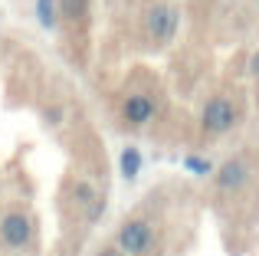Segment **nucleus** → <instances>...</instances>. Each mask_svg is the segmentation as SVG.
Returning <instances> with one entry per match:
<instances>
[{"label":"nucleus","mask_w":259,"mask_h":256,"mask_svg":"<svg viewBox=\"0 0 259 256\" xmlns=\"http://www.w3.org/2000/svg\"><path fill=\"white\" fill-rule=\"evenodd\" d=\"M158 115V102L148 92H128L121 99V122L132 128H148Z\"/></svg>","instance_id":"423d86ee"},{"label":"nucleus","mask_w":259,"mask_h":256,"mask_svg":"<svg viewBox=\"0 0 259 256\" xmlns=\"http://www.w3.org/2000/svg\"><path fill=\"white\" fill-rule=\"evenodd\" d=\"M89 13V0H59V17L63 20H82Z\"/></svg>","instance_id":"9d476101"},{"label":"nucleus","mask_w":259,"mask_h":256,"mask_svg":"<svg viewBox=\"0 0 259 256\" xmlns=\"http://www.w3.org/2000/svg\"><path fill=\"white\" fill-rule=\"evenodd\" d=\"M72 197H76V204H79V207H85L89 200L95 197V187H92V184H85V181H76V187H72Z\"/></svg>","instance_id":"f8f14e48"},{"label":"nucleus","mask_w":259,"mask_h":256,"mask_svg":"<svg viewBox=\"0 0 259 256\" xmlns=\"http://www.w3.org/2000/svg\"><path fill=\"white\" fill-rule=\"evenodd\" d=\"M102 214H105V197H102V194H95V197L85 204V220H89V224H95Z\"/></svg>","instance_id":"9b49d317"},{"label":"nucleus","mask_w":259,"mask_h":256,"mask_svg":"<svg viewBox=\"0 0 259 256\" xmlns=\"http://www.w3.org/2000/svg\"><path fill=\"white\" fill-rule=\"evenodd\" d=\"M33 243V217L23 210H7L0 214V246L20 253Z\"/></svg>","instance_id":"20e7f679"},{"label":"nucleus","mask_w":259,"mask_h":256,"mask_svg":"<svg viewBox=\"0 0 259 256\" xmlns=\"http://www.w3.org/2000/svg\"><path fill=\"white\" fill-rule=\"evenodd\" d=\"M177 33H181V7L171 4V0H158V4L148 7V13H145L148 46L167 50V46L177 39Z\"/></svg>","instance_id":"f257e3e1"},{"label":"nucleus","mask_w":259,"mask_h":256,"mask_svg":"<svg viewBox=\"0 0 259 256\" xmlns=\"http://www.w3.org/2000/svg\"><path fill=\"white\" fill-rule=\"evenodd\" d=\"M240 125V109L230 96H210L200 105V132L207 138H223Z\"/></svg>","instance_id":"f03ea898"},{"label":"nucleus","mask_w":259,"mask_h":256,"mask_svg":"<svg viewBox=\"0 0 259 256\" xmlns=\"http://www.w3.org/2000/svg\"><path fill=\"white\" fill-rule=\"evenodd\" d=\"M210 178H213V187L220 194H240L243 187L253 181V167H249L246 158H227L223 164L213 167Z\"/></svg>","instance_id":"39448f33"},{"label":"nucleus","mask_w":259,"mask_h":256,"mask_svg":"<svg viewBox=\"0 0 259 256\" xmlns=\"http://www.w3.org/2000/svg\"><path fill=\"white\" fill-rule=\"evenodd\" d=\"M95 256H121V250H118V246H102Z\"/></svg>","instance_id":"2eb2a0df"},{"label":"nucleus","mask_w":259,"mask_h":256,"mask_svg":"<svg viewBox=\"0 0 259 256\" xmlns=\"http://www.w3.org/2000/svg\"><path fill=\"white\" fill-rule=\"evenodd\" d=\"M141 164H145V158H141V151L135 145H125L121 148V154H118V174L125 181H135L141 174Z\"/></svg>","instance_id":"0eeeda50"},{"label":"nucleus","mask_w":259,"mask_h":256,"mask_svg":"<svg viewBox=\"0 0 259 256\" xmlns=\"http://www.w3.org/2000/svg\"><path fill=\"white\" fill-rule=\"evenodd\" d=\"M43 118H46V125H59V118H63V109H46Z\"/></svg>","instance_id":"ddd939ff"},{"label":"nucleus","mask_w":259,"mask_h":256,"mask_svg":"<svg viewBox=\"0 0 259 256\" xmlns=\"http://www.w3.org/2000/svg\"><path fill=\"white\" fill-rule=\"evenodd\" d=\"M33 10H36V23L43 26V30H59V23H63V17H59V0H36Z\"/></svg>","instance_id":"6e6552de"},{"label":"nucleus","mask_w":259,"mask_h":256,"mask_svg":"<svg viewBox=\"0 0 259 256\" xmlns=\"http://www.w3.org/2000/svg\"><path fill=\"white\" fill-rule=\"evenodd\" d=\"M184 167H187L194 178H207V174H213L217 164L210 158H200V154H187V158H184Z\"/></svg>","instance_id":"1a4fd4ad"},{"label":"nucleus","mask_w":259,"mask_h":256,"mask_svg":"<svg viewBox=\"0 0 259 256\" xmlns=\"http://www.w3.org/2000/svg\"><path fill=\"white\" fill-rule=\"evenodd\" d=\"M115 246L121 250V256H148L154 246V227L145 217H128L121 220L118 233H115Z\"/></svg>","instance_id":"7ed1b4c3"},{"label":"nucleus","mask_w":259,"mask_h":256,"mask_svg":"<svg viewBox=\"0 0 259 256\" xmlns=\"http://www.w3.org/2000/svg\"><path fill=\"white\" fill-rule=\"evenodd\" d=\"M246 69H249V76H253V79H259V50L249 56V66H246Z\"/></svg>","instance_id":"4468645a"}]
</instances>
